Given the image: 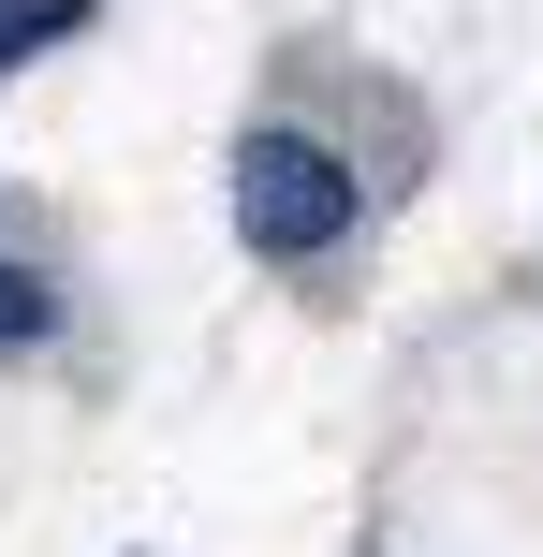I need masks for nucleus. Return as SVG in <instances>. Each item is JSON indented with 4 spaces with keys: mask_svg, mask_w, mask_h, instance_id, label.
<instances>
[{
    "mask_svg": "<svg viewBox=\"0 0 543 557\" xmlns=\"http://www.w3.org/2000/svg\"><path fill=\"white\" fill-rule=\"evenodd\" d=\"M74 15H88V0H0V74H15V59H45Z\"/></svg>",
    "mask_w": 543,
    "mask_h": 557,
    "instance_id": "obj_2",
    "label": "nucleus"
},
{
    "mask_svg": "<svg viewBox=\"0 0 543 557\" xmlns=\"http://www.w3.org/2000/svg\"><path fill=\"white\" fill-rule=\"evenodd\" d=\"M235 235L250 250H338L353 235V162L309 133H250L235 147Z\"/></svg>",
    "mask_w": 543,
    "mask_h": 557,
    "instance_id": "obj_1",
    "label": "nucleus"
},
{
    "mask_svg": "<svg viewBox=\"0 0 543 557\" xmlns=\"http://www.w3.org/2000/svg\"><path fill=\"white\" fill-rule=\"evenodd\" d=\"M59 323V294H45V278H29V264H0V352H29V337H45Z\"/></svg>",
    "mask_w": 543,
    "mask_h": 557,
    "instance_id": "obj_3",
    "label": "nucleus"
}]
</instances>
